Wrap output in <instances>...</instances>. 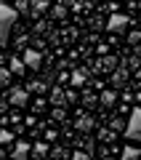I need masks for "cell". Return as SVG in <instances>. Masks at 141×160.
I'll list each match as a JSON object with an SVG mask.
<instances>
[{
	"label": "cell",
	"mask_w": 141,
	"mask_h": 160,
	"mask_svg": "<svg viewBox=\"0 0 141 160\" xmlns=\"http://www.w3.org/2000/svg\"><path fill=\"white\" fill-rule=\"evenodd\" d=\"M125 136H128L130 142L141 144V107H136L133 112H130L128 123H125Z\"/></svg>",
	"instance_id": "2"
},
{
	"label": "cell",
	"mask_w": 141,
	"mask_h": 160,
	"mask_svg": "<svg viewBox=\"0 0 141 160\" xmlns=\"http://www.w3.org/2000/svg\"><path fill=\"white\" fill-rule=\"evenodd\" d=\"M125 27H128V16H125V13H112V16L107 19V29L109 32H123Z\"/></svg>",
	"instance_id": "3"
},
{
	"label": "cell",
	"mask_w": 141,
	"mask_h": 160,
	"mask_svg": "<svg viewBox=\"0 0 141 160\" xmlns=\"http://www.w3.org/2000/svg\"><path fill=\"white\" fill-rule=\"evenodd\" d=\"M32 155V144L29 142H16V147L11 149V158L13 160H27Z\"/></svg>",
	"instance_id": "7"
},
{
	"label": "cell",
	"mask_w": 141,
	"mask_h": 160,
	"mask_svg": "<svg viewBox=\"0 0 141 160\" xmlns=\"http://www.w3.org/2000/svg\"><path fill=\"white\" fill-rule=\"evenodd\" d=\"M48 152H51V149H48V144H43V142L32 144V158H35V160H37V158H45Z\"/></svg>",
	"instance_id": "13"
},
{
	"label": "cell",
	"mask_w": 141,
	"mask_h": 160,
	"mask_svg": "<svg viewBox=\"0 0 141 160\" xmlns=\"http://www.w3.org/2000/svg\"><path fill=\"white\" fill-rule=\"evenodd\" d=\"M16 8H8L0 3V46H8V38H11V29L16 24Z\"/></svg>",
	"instance_id": "1"
},
{
	"label": "cell",
	"mask_w": 141,
	"mask_h": 160,
	"mask_svg": "<svg viewBox=\"0 0 141 160\" xmlns=\"http://www.w3.org/2000/svg\"><path fill=\"white\" fill-rule=\"evenodd\" d=\"M107 160H112V158H107Z\"/></svg>",
	"instance_id": "31"
},
{
	"label": "cell",
	"mask_w": 141,
	"mask_h": 160,
	"mask_svg": "<svg viewBox=\"0 0 141 160\" xmlns=\"http://www.w3.org/2000/svg\"><path fill=\"white\" fill-rule=\"evenodd\" d=\"M85 80H88V72H85V69H75V72L69 75V83H72L75 88H80V86H85Z\"/></svg>",
	"instance_id": "10"
},
{
	"label": "cell",
	"mask_w": 141,
	"mask_h": 160,
	"mask_svg": "<svg viewBox=\"0 0 141 160\" xmlns=\"http://www.w3.org/2000/svg\"><path fill=\"white\" fill-rule=\"evenodd\" d=\"M43 11H48V3H32V13H35V16L43 13Z\"/></svg>",
	"instance_id": "22"
},
{
	"label": "cell",
	"mask_w": 141,
	"mask_h": 160,
	"mask_svg": "<svg viewBox=\"0 0 141 160\" xmlns=\"http://www.w3.org/2000/svg\"><path fill=\"white\" fill-rule=\"evenodd\" d=\"M90 27H93V29H99V27H104V22H101L99 16H93V19H90Z\"/></svg>",
	"instance_id": "26"
},
{
	"label": "cell",
	"mask_w": 141,
	"mask_h": 160,
	"mask_svg": "<svg viewBox=\"0 0 141 160\" xmlns=\"http://www.w3.org/2000/svg\"><path fill=\"white\" fill-rule=\"evenodd\" d=\"M80 149L88 152V155H93V142H90V139H83V142H80Z\"/></svg>",
	"instance_id": "19"
},
{
	"label": "cell",
	"mask_w": 141,
	"mask_h": 160,
	"mask_svg": "<svg viewBox=\"0 0 141 160\" xmlns=\"http://www.w3.org/2000/svg\"><path fill=\"white\" fill-rule=\"evenodd\" d=\"M51 102L56 104V107L67 104V91H61V88H53V91H51Z\"/></svg>",
	"instance_id": "12"
},
{
	"label": "cell",
	"mask_w": 141,
	"mask_h": 160,
	"mask_svg": "<svg viewBox=\"0 0 141 160\" xmlns=\"http://www.w3.org/2000/svg\"><path fill=\"white\" fill-rule=\"evenodd\" d=\"M75 99H77V93H75V91H67V104L75 102Z\"/></svg>",
	"instance_id": "28"
},
{
	"label": "cell",
	"mask_w": 141,
	"mask_h": 160,
	"mask_svg": "<svg viewBox=\"0 0 141 160\" xmlns=\"http://www.w3.org/2000/svg\"><path fill=\"white\" fill-rule=\"evenodd\" d=\"M128 43H130V46H133V48H136V46H139V43H141V32H139V29H133V32L128 35Z\"/></svg>",
	"instance_id": "18"
},
{
	"label": "cell",
	"mask_w": 141,
	"mask_h": 160,
	"mask_svg": "<svg viewBox=\"0 0 141 160\" xmlns=\"http://www.w3.org/2000/svg\"><path fill=\"white\" fill-rule=\"evenodd\" d=\"M109 128H112V131H123V118H112Z\"/></svg>",
	"instance_id": "25"
},
{
	"label": "cell",
	"mask_w": 141,
	"mask_h": 160,
	"mask_svg": "<svg viewBox=\"0 0 141 160\" xmlns=\"http://www.w3.org/2000/svg\"><path fill=\"white\" fill-rule=\"evenodd\" d=\"M11 69H0V88H8L11 86Z\"/></svg>",
	"instance_id": "16"
},
{
	"label": "cell",
	"mask_w": 141,
	"mask_h": 160,
	"mask_svg": "<svg viewBox=\"0 0 141 160\" xmlns=\"http://www.w3.org/2000/svg\"><path fill=\"white\" fill-rule=\"evenodd\" d=\"M128 78H130V69H128V67H117V69L112 72V91H117V88H125Z\"/></svg>",
	"instance_id": "4"
},
{
	"label": "cell",
	"mask_w": 141,
	"mask_h": 160,
	"mask_svg": "<svg viewBox=\"0 0 141 160\" xmlns=\"http://www.w3.org/2000/svg\"><path fill=\"white\" fill-rule=\"evenodd\" d=\"M136 80H139V83H141V67H139V72H136Z\"/></svg>",
	"instance_id": "30"
},
{
	"label": "cell",
	"mask_w": 141,
	"mask_h": 160,
	"mask_svg": "<svg viewBox=\"0 0 141 160\" xmlns=\"http://www.w3.org/2000/svg\"><path fill=\"white\" fill-rule=\"evenodd\" d=\"M13 142V133L11 131H0V144H11Z\"/></svg>",
	"instance_id": "23"
},
{
	"label": "cell",
	"mask_w": 141,
	"mask_h": 160,
	"mask_svg": "<svg viewBox=\"0 0 141 160\" xmlns=\"http://www.w3.org/2000/svg\"><path fill=\"white\" fill-rule=\"evenodd\" d=\"M72 160H90V155L83 152V149H75V152H72Z\"/></svg>",
	"instance_id": "24"
},
{
	"label": "cell",
	"mask_w": 141,
	"mask_h": 160,
	"mask_svg": "<svg viewBox=\"0 0 141 160\" xmlns=\"http://www.w3.org/2000/svg\"><path fill=\"white\" fill-rule=\"evenodd\" d=\"M22 59H24V64H27L29 69H40V64H43V56H40V51H35V48H27Z\"/></svg>",
	"instance_id": "6"
},
{
	"label": "cell",
	"mask_w": 141,
	"mask_h": 160,
	"mask_svg": "<svg viewBox=\"0 0 141 160\" xmlns=\"http://www.w3.org/2000/svg\"><path fill=\"white\" fill-rule=\"evenodd\" d=\"M133 56H136V59H141V43H139V46L133 48Z\"/></svg>",
	"instance_id": "29"
},
{
	"label": "cell",
	"mask_w": 141,
	"mask_h": 160,
	"mask_svg": "<svg viewBox=\"0 0 141 160\" xmlns=\"http://www.w3.org/2000/svg\"><path fill=\"white\" fill-rule=\"evenodd\" d=\"M32 8V3H27V0H19L16 3V13H24V11H29Z\"/></svg>",
	"instance_id": "21"
},
{
	"label": "cell",
	"mask_w": 141,
	"mask_h": 160,
	"mask_svg": "<svg viewBox=\"0 0 141 160\" xmlns=\"http://www.w3.org/2000/svg\"><path fill=\"white\" fill-rule=\"evenodd\" d=\"M75 126H77L80 133H88V131H93V126H96V123H93V118H90V115H80Z\"/></svg>",
	"instance_id": "8"
},
{
	"label": "cell",
	"mask_w": 141,
	"mask_h": 160,
	"mask_svg": "<svg viewBox=\"0 0 141 160\" xmlns=\"http://www.w3.org/2000/svg\"><path fill=\"white\" fill-rule=\"evenodd\" d=\"M123 160H141V149L136 144H125L123 147Z\"/></svg>",
	"instance_id": "9"
},
{
	"label": "cell",
	"mask_w": 141,
	"mask_h": 160,
	"mask_svg": "<svg viewBox=\"0 0 141 160\" xmlns=\"http://www.w3.org/2000/svg\"><path fill=\"white\" fill-rule=\"evenodd\" d=\"M99 102H101V107H112L114 102H117V93L109 88V91H101V96H99Z\"/></svg>",
	"instance_id": "11"
},
{
	"label": "cell",
	"mask_w": 141,
	"mask_h": 160,
	"mask_svg": "<svg viewBox=\"0 0 141 160\" xmlns=\"http://www.w3.org/2000/svg\"><path fill=\"white\" fill-rule=\"evenodd\" d=\"M123 67H128L130 72H139V67H141V59H136V56H128L123 62Z\"/></svg>",
	"instance_id": "15"
},
{
	"label": "cell",
	"mask_w": 141,
	"mask_h": 160,
	"mask_svg": "<svg viewBox=\"0 0 141 160\" xmlns=\"http://www.w3.org/2000/svg\"><path fill=\"white\" fill-rule=\"evenodd\" d=\"M27 96H29L27 88H11V91H8V102H11L13 107H24V104H27Z\"/></svg>",
	"instance_id": "5"
},
{
	"label": "cell",
	"mask_w": 141,
	"mask_h": 160,
	"mask_svg": "<svg viewBox=\"0 0 141 160\" xmlns=\"http://www.w3.org/2000/svg\"><path fill=\"white\" fill-rule=\"evenodd\" d=\"M27 91H32V93H43L45 91V83H40V80H32L27 86Z\"/></svg>",
	"instance_id": "17"
},
{
	"label": "cell",
	"mask_w": 141,
	"mask_h": 160,
	"mask_svg": "<svg viewBox=\"0 0 141 160\" xmlns=\"http://www.w3.org/2000/svg\"><path fill=\"white\" fill-rule=\"evenodd\" d=\"M8 69H11V72H16V75H22L24 69H27V64H24V59L13 56V59H11V64H8Z\"/></svg>",
	"instance_id": "14"
},
{
	"label": "cell",
	"mask_w": 141,
	"mask_h": 160,
	"mask_svg": "<svg viewBox=\"0 0 141 160\" xmlns=\"http://www.w3.org/2000/svg\"><path fill=\"white\" fill-rule=\"evenodd\" d=\"M51 155H53V158L59 160V158H67L69 152H67V149H64V147H53V149H51ZM69 158H72V155H69Z\"/></svg>",
	"instance_id": "20"
},
{
	"label": "cell",
	"mask_w": 141,
	"mask_h": 160,
	"mask_svg": "<svg viewBox=\"0 0 141 160\" xmlns=\"http://www.w3.org/2000/svg\"><path fill=\"white\" fill-rule=\"evenodd\" d=\"M93 102H96V96H93V93H85V96H83V104H88V107H90Z\"/></svg>",
	"instance_id": "27"
}]
</instances>
